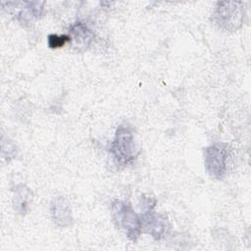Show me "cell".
Listing matches in <instances>:
<instances>
[{"label":"cell","mask_w":251,"mask_h":251,"mask_svg":"<svg viewBox=\"0 0 251 251\" xmlns=\"http://www.w3.org/2000/svg\"><path fill=\"white\" fill-rule=\"evenodd\" d=\"M110 153L118 166H126L137 157L139 147L132 127L127 125L119 126L110 146Z\"/></svg>","instance_id":"6da1fadb"},{"label":"cell","mask_w":251,"mask_h":251,"mask_svg":"<svg viewBox=\"0 0 251 251\" xmlns=\"http://www.w3.org/2000/svg\"><path fill=\"white\" fill-rule=\"evenodd\" d=\"M112 216L117 226L124 229L126 237L136 241L142 231L141 218L134 212L131 205L126 201L115 200L112 203Z\"/></svg>","instance_id":"7a4b0ae2"},{"label":"cell","mask_w":251,"mask_h":251,"mask_svg":"<svg viewBox=\"0 0 251 251\" xmlns=\"http://www.w3.org/2000/svg\"><path fill=\"white\" fill-rule=\"evenodd\" d=\"M228 146L226 143H214L204 150V163L208 174L216 179H222L226 172Z\"/></svg>","instance_id":"3957f363"},{"label":"cell","mask_w":251,"mask_h":251,"mask_svg":"<svg viewBox=\"0 0 251 251\" xmlns=\"http://www.w3.org/2000/svg\"><path fill=\"white\" fill-rule=\"evenodd\" d=\"M238 3L233 2H222L219 3L215 17L217 23L226 29L234 30L241 25L243 13L240 7H237Z\"/></svg>","instance_id":"277c9868"},{"label":"cell","mask_w":251,"mask_h":251,"mask_svg":"<svg viewBox=\"0 0 251 251\" xmlns=\"http://www.w3.org/2000/svg\"><path fill=\"white\" fill-rule=\"evenodd\" d=\"M150 204L147 205V210L141 218L142 228H144V231L149 233L154 239L159 240L165 235L168 229V221L163 215L155 214L152 211L155 204L151 206Z\"/></svg>","instance_id":"5b68a950"},{"label":"cell","mask_w":251,"mask_h":251,"mask_svg":"<svg viewBox=\"0 0 251 251\" xmlns=\"http://www.w3.org/2000/svg\"><path fill=\"white\" fill-rule=\"evenodd\" d=\"M51 214L54 223L61 226L66 227L72 225V211L69 202L62 196L56 197L51 203Z\"/></svg>","instance_id":"8992f818"},{"label":"cell","mask_w":251,"mask_h":251,"mask_svg":"<svg viewBox=\"0 0 251 251\" xmlns=\"http://www.w3.org/2000/svg\"><path fill=\"white\" fill-rule=\"evenodd\" d=\"M71 32L73 34V38L71 39L75 40L77 48H87L94 36L93 32L82 23L75 24L72 26Z\"/></svg>","instance_id":"52a82bcc"},{"label":"cell","mask_w":251,"mask_h":251,"mask_svg":"<svg viewBox=\"0 0 251 251\" xmlns=\"http://www.w3.org/2000/svg\"><path fill=\"white\" fill-rule=\"evenodd\" d=\"M29 195V190L25 186L22 185L21 188H18L15 193V209L21 213L25 212L27 206V198Z\"/></svg>","instance_id":"ba28073f"},{"label":"cell","mask_w":251,"mask_h":251,"mask_svg":"<svg viewBox=\"0 0 251 251\" xmlns=\"http://www.w3.org/2000/svg\"><path fill=\"white\" fill-rule=\"evenodd\" d=\"M68 41H71V37L69 35H57L50 34L48 36V45L50 48H60L64 46Z\"/></svg>","instance_id":"9c48e42d"}]
</instances>
